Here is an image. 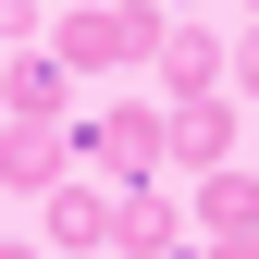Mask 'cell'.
I'll use <instances>...</instances> for the list:
<instances>
[{
	"mask_svg": "<svg viewBox=\"0 0 259 259\" xmlns=\"http://www.w3.org/2000/svg\"><path fill=\"white\" fill-rule=\"evenodd\" d=\"M74 173L148 185V173H160V111H148V99H99V111H87V136H74Z\"/></svg>",
	"mask_w": 259,
	"mask_h": 259,
	"instance_id": "cell-1",
	"label": "cell"
},
{
	"mask_svg": "<svg viewBox=\"0 0 259 259\" xmlns=\"http://www.w3.org/2000/svg\"><path fill=\"white\" fill-rule=\"evenodd\" d=\"M37 247H50V259H99V247H111V185H99V173H62Z\"/></svg>",
	"mask_w": 259,
	"mask_h": 259,
	"instance_id": "cell-2",
	"label": "cell"
},
{
	"mask_svg": "<svg viewBox=\"0 0 259 259\" xmlns=\"http://www.w3.org/2000/svg\"><path fill=\"white\" fill-rule=\"evenodd\" d=\"M222 62H235V50H222L210 37V25H160V50H148V74H160V99H210V87H222Z\"/></svg>",
	"mask_w": 259,
	"mask_h": 259,
	"instance_id": "cell-3",
	"label": "cell"
},
{
	"mask_svg": "<svg viewBox=\"0 0 259 259\" xmlns=\"http://www.w3.org/2000/svg\"><path fill=\"white\" fill-rule=\"evenodd\" d=\"M74 99H87V87L62 74L50 50H13V62H0V123H62Z\"/></svg>",
	"mask_w": 259,
	"mask_h": 259,
	"instance_id": "cell-4",
	"label": "cell"
},
{
	"mask_svg": "<svg viewBox=\"0 0 259 259\" xmlns=\"http://www.w3.org/2000/svg\"><path fill=\"white\" fill-rule=\"evenodd\" d=\"M160 160L222 173V160H235V111H222V99H160Z\"/></svg>",
	"mask_w": 259,
	"mask_h": 259,
	"instance_id": "cell-5",
	"label": "cell"
},
{
	"mask_svg": "<svg viewBox=\"0 0 259 259\" xmlns=\"http://www.w3.org/2000/svg\"><path fill=\"white\" fill-rule=\"evenodd\" d=\"M62 173H74V136L62 123H0V185L13 198H50Z\"/></svg>",
	"mask_w": 259,
	"mask_h": 259,
	"instance_id": "cell-6",
	"label": "cell"
},
{
	"mask_svg": "<svg viewBox=\"0 0 259 259\" xmlns=\"http://www.w3.org/2000/svg\"><path fill=\"white\" fill-rule=\"evenodd\" d=\"M111 247H123V259H185L173 198H160V185H111Z\"/></svg>",
	"mask_w": 259,
	"mask_h": 259,
	"instance_id": "cell-7",
	"label": "cell"
},
{
	"mask_svg": "<svg viewBox=\"0 0 259 259\" xmlns=\"http://www.w3.org/2000/svg\"><path fill=\"white\" fill-rule=\"evenodd\" d=\"M50 62H62L74 87H99L111 62H123V50H111V0H87V13H62V25H50Z\"/></svg>",
	"mask_w": 259,
	"mask_h": 259,
	"instance_id": "cell-8",
	"label": "cell"
},
{
	"mask_svg": "<svg viewBox=\"0 0 259 259\" xmlns=\"http://www.w3.org/2000/svg\"><path fill=\"white\" fill-rule=\"evenodd\" d=\"M198 235H259V173H198Z\"/></svg>",
	"mask_w": 259,
	"mask_h": 259,
	"instance_id": "cell-9",
	"label": "cell"
},
{
	"mask_svg": "<svg viewBox=\"0 0 259 259\" xmlns=\"http://www.w3.org/2000/svg\"><path fill=\"white\" fill-rule=\"evenodd\" d=\"M160 25H173L160 0H111V50H123V62H148V50H160Z\"/></svg>",
	"mask_w": 259,
	"mask_h": 259,
	"instance_id": "cell-10",
	"label": "cell"
},
{
	"mask_svg": "<svg viewBox=\"0 0 259 259\" xmlns=\"http://www.w3.org/2000/svg\"><path fill=\"white\" fill-rule=\"evenodd\" d=\"M222 74H235L247 99H259V25H247V37H235V62H222Z\"/></svg>",
	"mask_w": 259,
	"mask_h": 259,
	"instance_id": "cell-11",
	"label": "cell"
},
{
	"mask_svg": "<svg viewBox=\"0 0 259 259\" xmlns=\"http://www.w3.org/2000/svg\"><path fill=\"white\" fill-rule=\"evenodd\" d=\"M185 259H259V235H198Z\"/></svg>",
	"mask_w": 259,
	"mask_h": 259,
	"instance_id": "cell-12",
	"label": "cell"
},
{
	"mask_svg": "<svg viewBox=\"0 0 259 259\" xmlns=\"http://www.w3.org/2000/svg\"><path fill=\"white\" fill-rule=\"evenodd\" d=\"M25 25H37V0H0V50H25Z\"/></svg>",
	"mask_w": 259,
	"mask_h": 259,
	"instance_id": "cell-13",
	"label": "cell"
},
{
	"mask_svg": "<svg viewBox=\"0 0 259 259\" xmlns=\"http://www.w3.org/2000/svg\"><path fill=\"white\" fill-rule=\"evenodd\" d=\"M0 259H50V247H0Z\"/></svg>",
	"mask_w": 259,
	"mask_h": 259,
	"instance_id": "cell-14",
	"label": "cell"
},
{
	"mask_svg": "<svg viewBox=\"0 0 259 259\" xmlns=\"http://www.w3.org/2000/svg\"><path fill=\"white\" fill-rule=\"evenodd\" d=\"M247 13H259V0H247Z\"/></svg>",
	"mask_w": 259,
	"mask_h": 259,
	"instance_id": "cell-15",
	"label": "cell"
}]
</instances>
